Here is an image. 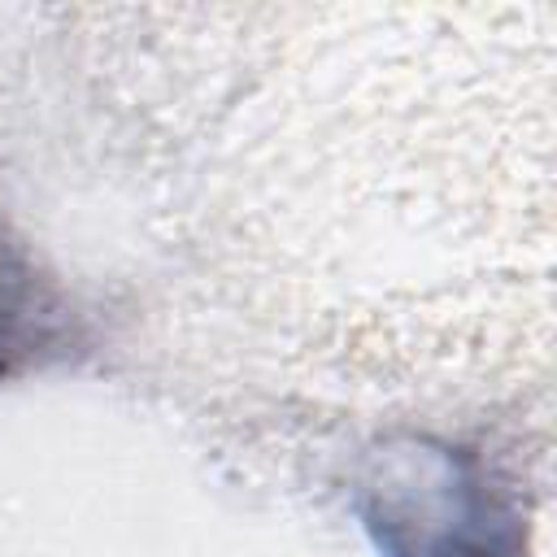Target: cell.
Here are the masks:
<instances>
[{"mask_svg": "<svg viewBox=\"0 0 557 557\" xmlns=\"http://www.w3.org/2000/svg\"><path fill=\"white\" fill-rule=\"evenodd\" d=\"M61 318V300L35 257L0 226V383L57 344Z\"/></svg>", "mask_w": 557, "mask_h": 557, "instance_id": "cell-1", "label": "cell"}]
</instances>
